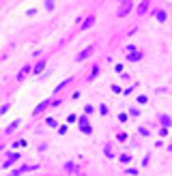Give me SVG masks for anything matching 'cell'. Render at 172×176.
Returning a JSON list of instances; mask_svg holds the SVG:
<instances>
[{
    "label": "cell",
    "mask_w": 172,
    "mask_h": 176,
    "mask_svg": "<svg viewBox=\"0 0 172 176\" xmlns=\"http://www.w3.org/2000/svg\"><path fill=\"white\" fill-rule=\"evenodd\" d=\"M78 125H80V131H82L84 135H90V133H93V127H90L88 116H86V114H82V116L78 118Z\"/></svg>",
    "instance_id": "cell-1"
},
{
    "label": "cell",
    "mask_w": 172,
    "mask_h": 176,
    "mask_svg": "<svg viewBox=\"0 0 172 176\" xmlns=\"http://www.w3.org/2000/svg\"><path fill=\"white\" fill-rule=\"evenodd\" d=\"M93 52H95V45H90V47H86V50H82V52L78 54V56H75V60H78V62H82V60H86V58H90V56H93Z\"/></svg>",
    "instance_id": "cell-2"
},
{
    "label": "cell",
    "mask_w": 172,
    "mask_h": 176,
    "mask_svg": "<svg viewBox=\"0 0 172 176\" xmlns=\"http://www.w3.org/2000/svg\"><path fill=\"white\" fill-rule=\"evenodd\" d=\"M50 105H52V97H50V99H45V101H41V103L34 107V112H32V114H34V116H39V114H43Z\"/></svg>",
    "instance_id": "cell-3"
},
{
    "label": "cell",
    "mask_w": 172,
    "mask_h": 176,
    "mask_svg": "<svg viewBox=\"0 0 172 176\" xmlns=\"http://www.w3.org/2000/svg\"><path fill=\"white\" fill-rule=\"evenodd\" d=\"M131 9H133V2H123V4L119 7V13H116V15H119V17H125V15H129Z\"/></svg>",
    "instance_id": "cell-4"
},
{
    "label": "cell",
    "mask_w": 172,
    "mask_h": 176,
    "mask_svg": "<svg viewBox=\"0 0 172 176\" xmlns=\"http://www.w3.org/2000/svg\"><path fill=\"white\" fill-rule=\"evenodd\" d=\"M153 15H155V20H157L159 24H164V22L168 20V13H166V9H155V11H153Z\"/></svg>",
    "instance_id": "cell-5"
},
{
    "label": "cell",
    "mask_w": 172,
    "mask_h": 176,
    "mask_svg": "<svg viewBox=\"0 0 172 176\" xmlns=\"http://www.w3.org/2000/svg\"><path fill=\"white\" fill-rule=\"evenodd\" d=\"M45 67H48V60H45V58H43V60H39V62L32 67V75H41Z\"/></svg>",
    "instance_id": "cell-6"
},
{
    "label": "cell",
    "mask_w": 172,
    "mask_h": 176,
    "mask_svg": "<svg viewBox=\"0 0 172 176\" xmlns=\"http://www.w3.org/2000/svg\"><path fill=\"white\" fill-rule=\"evenodd\" d=\"M17 159H20V155H17V153H11V155H9L7 159H4V163H2V168H4V170H9V168H11V165H13V163H15Z\"/></svg>",
    "instance_id": "cell-7"
},
{
    "label": "cell",
    "mask_w": 172,
    "mask_h": 176,
    "mask_svg": "<svg viewBox=\"0 0 172 176\" xmlns=\"http://www.w3.org/2000/svg\"><path fill=\"white\" fill-rule=\"evenodd\" d=\"M71 82H73V77H67L65 82H60V84L56 86V90H54V95H58V92H62V90H65V88H67V86L71 84Z\"/></svg>",
    "instance_id": "cell-8"
},
{
    "label": "cell",
    "mask_w": 172,
    "mask_h": 176,
    "mask_svg": "<svg viewBox=\"0 0 172 176\" xmlns=\"http://www.w3.org/2000/svg\"><path fill=\"white\" fill-rule=\"evenodd\" d=\"M142 56H144V54L138 50V52H133V54H127V60H129V62H140Z\"/></svg>",
    "instance_id": "cell-9"
},
{
    "label": "cell",
    "mask_w": 172,
    "mask_h": 176,
    "mask_svg": "<svg viewBox=\"0 0 172 176\" xmlns=\"http://www.w3.org/2000/svg\"><path fill=\"white\" fill-rule=\"evenodd\" d=\"M20 123H22V120H20V118H17V120H13V123H11V125H9V127L4 129V135H11V133L15 131V129H17V127H20Z\"/></svg>",
    "instance_id": "cell-10"
},
{
    "label": "cell",
    "mask_w": 172,
    "mask_h": 176,
    "mask_svg": "<svg viewBox=\"0 0 172 176\" xmlns=\"http://www.w3.org/2000/svg\"><path fill=\"white\" fill-rule=\"evenodd\" d=\"M62 170H65L67 174H71V172H80V168H78V165H75L73 161H67V163H65V168H62Z\"/></svg>",
    "instance_id": "cell-11"
},
{
    "label": "cell",
    "mask_w": 172,
    "mask_h": 176,
    "mask_svg": "<svg viewBox=\"0 0 172 176\" xmlns=\"http://www.w3.org/2000/svg\"><path fill=\"white\" fill-rule=\"evenodd\" d=\"M93 24H95V15H88L86 20L82 22V30H88V28H90Z\"/></svg>",
    "instance_id": "cell-12"
},
{
    "label": "cell",
    "mask_w": 172,
    "mask_h": 176,
    "mask_svg": "<svg viewBox=\"0 0 172 176\" xmlns=\"http://www.w3.org/2000/svg\"><path fill=\"white\" fill-rule=\"evenodd\" d=\"M159 123H161V127L170 129V127H172V118H170V116H164V114H161V116H159Z\"/></svg>",
    "instance_id": "cell-13"
},
{
    "label": "cell",
    "mask_w": 172,
    "mask_h": 176,
    "mask_svg": "<svg viewBox=\"0 0 172 176\" xmlns=\"http://www.w3.org/2000/svg\"><path fill=\"white\" fill-rule=\"evenodd\" d=\"M28 71H32V69H30V64H24V67H22V71L17 73V82H22V80H24V75H26Z\"/></svg>",
    "instance_id": "cell-14"
},
{
    "label": "cell",
    "mask_w": 172,
    "mask_h": 176,
    "mask_svg": "<svg viewBox=\"0 0 172 176\" xmlns=\"http://www.w3.org/2000/svg\"><path fill=\"white\" fill-rule=\"evenodd\" d=\"M146 11H149V2H140L138 4V15H144Z\"/></svg>",
    "instance_id": "cell-15"
},
{
    "label": "cell",
    "mask_w": 172,
    "mask_h": 176,
    "mask_svg": "<svg viewBox=\"0 0 172 176\" xmlns=\"http://www.w3.org/2000/svg\"><path fill=\"white\" fill-rule=\"evenodd\" d=\"M97 73H99V64H95V67H93V71H90V75H88V82H93V80L97 77Z\"/></svg>",
    "instance_id": "cell-16"
},
{
    "label": "cell",
    "mask_w": 172,
    "mask_h": 176,
    "mask_svg": "<svg viewBox=\"0 0 172 176\" xmlns=\"http://www.w3.org/2000/svg\"><path fill=\"white\" fill-rule=\"evenodd\" d=\"M119 159H121V163H129V161H131V155L123 153V155H119Z\"/></svg>",
    "instance_id": "cell-17"
},
{
    "label": "cell",
    "mask_w": 172,
    "mask_h": 176,
    "mask_svg": "<svg viewBox=\"0 0 172 176\" xmlns=\"http://www.w3.org/2000/svg\"><path fill=\"white\" fill-rule=\"evenodd\" d=\"M142 112H140V107H129V116H135V118H138Z\"/></svg>",
    "instance_id": "cell-18"
},
{
    "label": "cell",
    "mask_w": 172,
    "mask_h": 176,
    "mask_svg": "<svg viewBox=\"0 0 172 176\" xmlns=\"http://www.w3.org/2000/svg\"><path fill=\"white\" fill-rule=\"evenodd\" d=\"M103 148H105V157H110V159H112V157H114V153H112V146H110V144H105Z\"/></svg>",
    "instance_id": "cell-19"
},
{
    "label": "cell",
    "mask_w": 172,
    "mask_h": 176,
    "mask_svg": "<svg viewBox=\"0 0 172 176\" xmlns=\"http://www.w3.org/2000/svg\"><path fill=\"white\" fill-rule=\"evenodd\" d=\"M99 114H101V116H108V105H105V103L99 105Z\"/></svg>",
    "instance_id": "cell-20"
},
{
    "label": "cell",
    "mask_w": 172,
    "mask_h": 176,
    "mask_svg": "<svg viewBox=\"0 0 172 176\" xmlns=\"http://www.w3.org/2000/svg\"><path fill=\"white\" fill-rule=\"evenodd\" d=\"M138 131H140V135H142V137H146V135L151 133V131H149V129H146V127H140V129H138Z\"/></svg>",
    "instance_id": "cell-21"
},
{
    "label": "cell",
    "mask_w": 172,
    "mask_h": 176,
    "mask_svg": "<svg viewBox=\"0 0 172 176\" xmlns=\"http://www.w3.org/2000/svg\"><path fill=\"white\" fill-rule=\"evenodd\" d=\"M93 112H95V107H93V105H90V103H88V105L84 107V114L88 116V114H93Z\"/></svg>",
    "instance_id": "cell-22"
},
{
    "label": "cell",
    "mask_w": 172,
    "mask_h": 176,
    "mask_svg": "<svg viewBox=\"0 0 172 176\" xmlns=\"http://www.w3.org/2000/svg\"><path fill=\"white\" fill-rule=\"evenodd\" d=\"M125 174H129V176H133V174H138V168H127V170H125Z\"/></svg>",
    "instance_id": "cell-23"
},
{
    "label": "cell",
    "mask_w": 172,
    "mask_h": 176,
    "mask_svg": "<svg viewBox=\"0 0 172 176\" xmlns=\"http://www.w3.org/2000/svg\"><path fill=\"white\" fill-rule=\"evenodd\" d=\"M45 123H48L50 127H56V125H58V123H56V118H52V116H50L48 120H45Z\"/></svg>",
    "instance_id": "cell-24"
},
{
    "label": "cell",
    "mask_w": 172,
    "mask_h": 176,
    "mask_svg": "<svg viewBox=\"0 0 172 176\" xmlns=\"http://www.w3.org/2000/svg\"><path fill=\"white\" fill-rule=\"evenodd\" d=\"M170 133V129H166V127H159V135H168Z\"/></svg>",
    "instance_id": "cell-25"
},
{
    "label": "cell",
    "mask_w": 172,
    "mask_h": 176,
    "mask_svg": "<svg viewBox=\"0 0 172 176\" xmlns=\"http://www.w3.org/2000/svg\"><path fill=\"white\" fill-rule=\"evenodd\" d=\"M119 123H127V114H125V112L119 114Z\"/></svg>",
    "instance_id": "cell-26"
},
{
    "label": "cell",
    "mask_w": 172,
    "mask_h": 176,
    "mask_svg": "<svg viewBox=\"0 0 172 176\" xmlns=\"http://www.w3.org/2000/svg\"><path fill=\"white\" fill-rule=\"evenodd\" d=\"M112 92H116V95H121V86H119V84H112Z\"/></svg>",
    "instance_id": "cell-27"
},
{
    "label": "cell",
    "mask_w": 172,
    "mask_h": 176,
    "mask_svg": "<svg viewBox=\"0 0 172 176\" xmlns=\"http://www.w3.org/2000/svg\"><path fill=\"white\" fill-rule=\"evenodd\" d=\"M138 101H140V103H146L149 97H146V95H140V97H138Z\"/></svg>",
    "instance_id": "cell-28"
},
{
    "label": "cell",
    "mask_w": 172,
    "mask_h": 176,
    "mask_svg": "<svg viewBox=\"0 0 172 176\" xmlns=\"http://www.w3.org/2000/svg\"><path fill=\"white\" fill-rule=\"evenodd\" d=\"M58 133H60V135H65V133H67V127H65V125L58 127Z\"/></svg>",
    "instance_id": "cell-29"
},
{
    "label": "cell",
    "mask_w": 172,
    "mask_h": 176,
    "mask_svg": "<svg viewBox=\"0 0 172 176\" xmlns=\"http://www.w3.org/2000/svg\"><path fill=\"white\" fill-rule=\"evenodd\" d=\"M127 140V133H119V142H125Z\"/></svg>",
    "instance_id": "cell-30"
},
{
    "label": "cell",
    "mask_w": 172,
    "mask_h": 176,
    "mask_svg": "<svg viewBox=\"0 0 172 176\" xmlns=\"http://www.w3.org/2000/svg\"><path fill=\"white\" fill-rule=\"evenodd\" d=\"M149 161H151V155H146V157L142 159V165H149Z\"/></svg>",
    "instance_id": "cell-31"
},
{
    "label": "cell",
    "mask_w": 172,
    "mask_h": 176,
    "mask_svg": "<svg viewBox=\"0 0 172 176\" xmlns=\"http://www.w3.org/2000/svg\"><path fill=\"white\" fill-rule=\"evenodd\" d=\"M7 110H9V103H4L2 107H0V114H7Z\"/></svg>",
    "instance_id": "cell-32"
}]
</instances>
